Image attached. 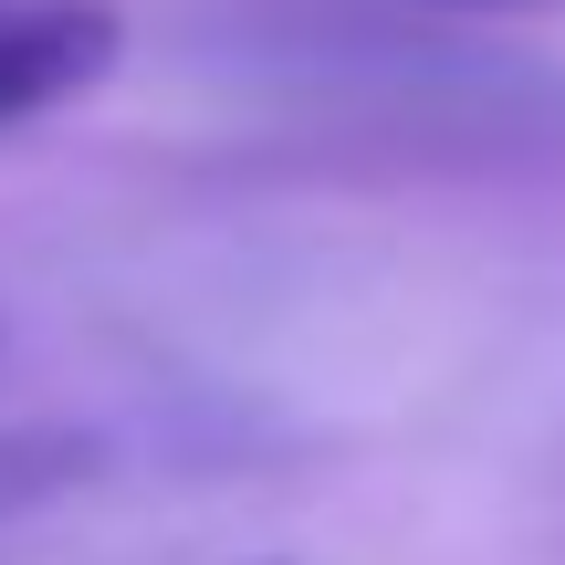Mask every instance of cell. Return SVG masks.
<instances>
[{
    "mask_svg": "<svg viewBox=\"0 0 565 565\" xmlns=\"http://www.w3.org/2000/svg\"><path fill=\"white\" fill-rule=\"evenodd\" d=\"M95 471H105L95 429H11V440H0V524L63 503V492H84Z\"/></svg>",
    "mask_w": 565,
    "mask_h": 565,
    "instance_id": "cell-2",
    "label": "cell"
},
{
    "mask_svg": "<svg viewBox=\"0 0 565 565\" xmlns=\"http://www.w3.org/2000/svg\"><path fill=\"white\" fill-rule=\"evenodd\" d=\"M263 565H282V555H263Z\"/></svg>",
    "mask_w": 565,
    "mask_h": 565,
    "instance_id": "cell-3",
    "label": "cell"
},
{
    "mask_svg": "<svg viewBox=\"0 0 565 565\" xmlns=\"http://www.w3.org/2000/svg\"><path fill=\"white\" fill-rule=\"evenodd\" d=\"M126 53L116 0H0V126L53 116L84 84H105Z\"/></svg>",
    "mask_w": 565,
    "mask_h": 565,
    "instance_id": "cell-1",
    "label": "cell"
}]
</instances>
